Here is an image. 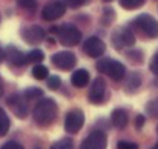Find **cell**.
<instances>
[{"label":"cell","mask_w":158,"mask_h":149,"mask_svg":"<svg viewBox=\"0 0 158 149\" xmlns=\"http://www.w3.org/2000/svg\"><path fill=\"white\" fill-rule=\"evenodd\" d=\"M57 103L52 99H42L34 108V121L39 126H49L57 117Z\"/></svg>","instance_id":"cell-1"},{"label":"cell","mask_w":158,"mask_h":149,"mask_svg":"<svg viewBox=\"0 0 158 149\" xmlns=\"http://www.w3.org/2000/svg\"><path fill=\"white\" fill-rule=\"evenodd\" d=\"M51 32H55L58 42L63 46H75L81 42V32L74 25H61L58 28H52Z\"/></svg>","instance_id":"cell-2"},{"label":"cell","mask_w":158,"mask_h":149,"mask_svg":"<svg viewBox=\"0 0 158 149\" xmlns=\"http://www.w3.org/2000/svg\"><path fill=\"white\" fill-rule=\"evenodd\" d=\"M132 25L138 32H141V36L148 39H155L158 36V22L149 14H140L132 22Z\"/></svg>","instance_id":"cell-3"},{"label":"cell","mask_w":158,"mask_h":149,"mask_svg":"<svg viewBox=\"0 0 158 149\" xmlns=\"http://www.w3.org/2000/svg\"><path fill=\"white\" fill-rule=\"evenodd\" d=\"M97 69L100 72L106 74V75H109L115 82L121 80L124 77V74H126L124 65L120 63V62H117V60H114V58H100L97 62Z\"/></svg>","instance_id":"cell-4"},{"label":"cell","mask_w":158,"mask_h":149,"mask_svg":"<svg viewBox=\"0 0 158 149\" xmlns=\"http://www.w3.org/2000/svg\"><path fill=\"white\" fill-rule=\"evenodd\" d=\"M110 40H112V45H114L117 49H124V48L134 46V43H135V36H134V32H132L129 28H118V29L114 31Z\"/></svg>","instance_id":"cell-5"},{"label":"cell","mask_w":158,"mask_h":149,"mask_svg":"<svg viewBox=\"0 0 158 149\" xmlns=\"http://www.w3.org/2000/svg\"><path fill=\"white\" fill-rule=\"evenodd\" d=\"M85 125V115L80 109H72L66 114L64 118V131L69 134H77Z\"/></svg>","instance_id":"cell-6"},{"label":"cell","mask_w":158,"mask_h":149,"mask_svg":"<svg viewBox=\"0 0 158 149\" xmlns=\"http://www.w3.org/2000/svg\"><path fill=\"white\" fill-rule=\"evenodd\" d=\"M51 62H52V65L55 68H58L61 71H69V69H72L75 66L77 57L71 51H60V52L54 54L51 57Z\"/></svg>","instance_id":"cell-7"},{"label":"cell","mask_w":158,"mask_h":149,"mask_svg":"<svg viewBox=\"0 0 158 149\" xmlns=\"http://www.w3.org/2000/svg\"><path fill=\"white\" fill-rule=\"evenodd\" d=\"M64 12H66V3L61 0H52V2L46 3V6L43 8L42 17L46 22H54V20L60 19Z\"/></svg>","instance_id":"cell-8"},{"label":"cell","mask_w":158,"mask_h":149,"mask_svg":"<svg viewBox=\"0 0 158 149\" xmlns=\"http://www.w3.org/2000/svg\"><path fill=\"white\" fill-rule=\"evenodd\" d=\"M22 37L26 43L29 45H39L45 40L46 37V32L42 26L39 25H31V26H26L22 29Z\"/></svg>","instance_id":"cell-9"},{"label":"cell","mask_w":158,"mask_h":149,"mask_svg":"<svg viewBox=\"0 0 158 149\" xmlns=\"http://www.w3.org/2000/svg\"><path fill=\"white\" fill-rule=\"evenodd\" d=\"M83 51H85V54H88L89 57L97 58V57H100V55L105 54L106 45H105V42H103L102 39H98V37H89V39H86L85 43H83Z\"/></svg>","instance_id":"cell-10"},{"label":"cell","mask_w":158,"mask_h":149,"mask_svg":"<svg viewBox=\"0 0 158 149\" xmlns=\"http://www.w3.org/2000/svg\"><path fill=\"white\" fill-rule=\"evenodd\" d=\"M106 134L102 131H94L91 132L81 143L80 149H106Z\"/></svg>","instance_id":"cell-11"},{"label":"cell","mask_w":158,"mask_h":149,"mask_svg":"<svg viewBox=\"0 0 158 149\" xmlns=\"http://www.w3.org/2000/svg\"><path fill=\"white\" fill-rule=\"evenodd\" d=\"M88 99H89L91 103H94V104H100V103L105 101V99H106V83L102 77H97V79L94 80V83H92V86H91V89H89Z\"/></svg>","instance_id":"cell-12"},{"label":"cell","mask_w":158,"mask_h":149,"mask_svg":"<svg viewBox=\"0 0 158 149\" xmlns=\"http://www.w3.org/2000/svg\"><path fill=\"white\" fill-rule=\"evenodd\" d=\"M8 106L12 109V112L19 117V118H25L28 115V103H26V99L23 96H11L9 99L6 100Z\"/></svg>","instance_id":"cell-13"},{"label":"cell","mask_w":158,"mask_h":149,"mask_svg":"<svg viewBox=\"0 0 158 149\" xmlns=\"http://www.w3.org/2000/svg\"><path fill=\"white\" fill-rule=\"evenodd\" d=\"M5 57L9 60V63H12L14 66H23L26 65V55L19 51L15 46H8V49L5 51Z\"/></svg>","instance_id":"cell-14"},{"label":"cell","mask_w":158,"mask_h":149,"mask_svg":"<svg viewBox=\"0 0 158 149\" xmlns=\"http://www.w3.org/2000/svg\"><path fill=\"white\" fill-rule=\"evenodd\" d=\"M110 121H112V125L117 128V129H123V128H126V125H127V121H129V115H127V112L124 111V109H115L114 112H112V115H110Z\"/></svg>","instance_id":"cell-15"},{"label":"cell","mask_w":158,"mask_h":149,"mask_svg":"<svg viewBox=\"0 0 158 149\" xmlns=\"http://www.w3.org/2000/svg\"><path fill=\"white\" fill-rule=\"evenodd\" d=\"M89 72L86 71V69H77L74 74H72V77H71V82H72V85L75 86V88H85L88 83H89Z\"/></svg>","instance_id":"cell-16"},{"label":"cell","mask_w":158,"mask_h":149,"mask_svg":"<svg viewBox=\"0 0 158 149\" xmlns=\"http://www.w3.org/2000/svg\"><path fill=\"white\" fill-rule=\"evenodd\" d=\"M143 83V79H141V74L138 72H132L127 80H126V91L127 92H135Z\"/></svg>","instance_id":"cell-17"},{"label":"cell","mask_w":158,"mask_h":149,"mask_svg":"<svg viewBox=\"0 0 158 149\" xmlns=\"http://www.w3.org/2000/svg\"><path fill=\"white\" fill-rule=\"evenodd\" d=\"M43 58H45V54L40 49H32L26 54V63H40L43 62Z\"/></svg>","instance_id":"cell-18"},{"label":"cell","mask_w":158,"mask_h":149,"mask_svg":"<svg viewBox=\"0 0 158 149\" xmlns=\"http://www.w3.org/2000/svg\"><path fill=\"white\" fill-rule=\"evenodd\" d=\"M48 74H49V71L43 65H35L34 69H32V77L37 79V80H45L48 77Z\"/></svg>","instance_id":"cell-19"},{"label":"cell","mask_w":158,"mask_h":149,"mask_svg":"<svg viewBox=\"0 0 158 149\" xmlns=\"http://www.w3.org/2000/svg\"><path fill=\"white\" fill-rule=\"evenodd\" d=\"M9 118L6 115V112L0 108V135H6L9 131Z\"/></svg>","instance_id":"cell-20"},{"label":"cell","mask_w":158,"mask_h":149,"mask_svg":"<svg viewBox=\"0 0 158 149\" xmlns=\"http://www.w3.org/2000/svg\"><path fill=\"white\" fill-rule=\"evenodd\" d=\"M144 2L146 0H120V6L131 11V9H137V8L143 6Z\"/></svg>","instance_id":"cell-21"},{"label":"cell","mask_w":158,"mask_h":149,"mask_svg":"<svg viewBox=\"0 0 158 149\" xmlns=\"http://www.w3.org/2000/svg\"><path fill=\"white\" fill-rule=\"evenodd\" d=\"M43 96V91L40 88H28L25 92H23V97L26 100H35V99H40Z\"/></svg>","instance_id":"cell-22"},{"label":"cell","mask_w":158,"mask_h":149,"mask_svg":"<svg viewBox=\"0 0 158 149\" xmlns=\"http://www.w3.org/2000/svg\"><path fill=\"white\" fill-rule=\"evenodd\" d=\"M72 148H74V143H72V140L68 138V137H64V138L55 142L52 146H51V149H72Z\"/></svg>","instance_id":"cell-23"},{"label":"cell","mask_w":158,"mask_h":149,"mask_svg":"<svg viewBox=\"0 0 158 149\" xmlns=\"http://www.w3.org/2000/svg\"><path fill=\"white\" fill-rule=\"evenodd\" d=\"M146 112H148L151 117H158V99L151 100V101L146 104Z\"/></svg>","instance_id":"cell-24"},{"label":"cell","mask_w":158,"mask_h":149,"mask_svg":"<svg viewBox=\"0 0 158 149\" xmlns=\"http://www.w3.org/2000/svg\"><path fill=\"white\" fill-rule=\"evenodd\" d=\"M48 88L49 89H52V91H55V89H58L60 88V85H61V80H60V77L58 75H51V77H48Z\"/></svg>","instance_id":"cell-25"},{"label":"cell","mask_w":158,"mask_h":149,"mask_svg":"<svg viewBox=\"0 0 158 149\" xmlns=\"http://www.w3.org/2000/svg\"><path fill=\"white\" fill-rule=\"evenodd\" d=\"M117 149H138V145L134 143V142H126V140H121L117 143Z\"/></svg>","instance_id":"cell-26"},{"label":"cell","mask_w":158,"mask_h":149,"mask_svg":"<svg viewBox=\"0 0 158 149\" xmlns=\"http://www.w3.org/2000/svg\"><path fill=\"white\" fill-rule=\"evenodd\" d=\"M126 55L129 57L131 62H134V63H141V58H143L141 51H132V52H127Z\"/></svg>","instance_id":"cell-27"},{"label":"cell","mask_w":158,"mask_h":149,"mask_svg":"<svg viewBox=\"0 0 158 149\" xmlns=\"http://www.w3.org/2000/svg\"><path fill=\"white\" fill-rule=\"evenodd\" d=\"M19 5L25 9H34L37 6V0H19Z\"/></svg>","instance_id":"cell-28"},{"label":"cell","mask_w":158,"mask_h":149,"mask_svg":"<svg viewBox=\"0 0 158 149\" xmlns=\"http://www.w3.org/2000/svg\"><path fill=\"white\" fill-rule=\"evenodd\" d=\"M149 68H151V71H152L155 75H158V52L152 57V60H151V66H149Z\"/></svg>","instance_id":"cell-29"},{"label":"cell","mask_w":158,"mask_h":149,"mask_svg":"<svg viewBox=\"0 0 158 149\" xmlns=\"http://www.w3.org/2000/svg\"><path fill=\"white\" fill-rule=\"evenodd\" d=\"M0 149H25V148H23L20 143H17V142H8V143H5Z\"/></svg>","instance_id":"cell-30"},{"label":"cell","mask_w":158,"mask_h":149,"mask_svg":"<svg viewBox=\"0 0 158 149\" xmlns=\"http://www.w3.org/2000/svg\"><path fill=\"white\" fill-rule=\"evenodd\" d=\"M66 3H68L71 8H80L81 5L86 3V0H66Z\"/></svg>","instance_id":"cell-31"},{"label":"cell","mask_w":158,"mask_h":149,"mask_svg":"<svg viewBox=\"0 0 158 149\" xmlns=\"http://www.w3.org/2000/svg\"><path fill=\"white\" fill-rule=\"evenodd\" d=\"M143 125H144V115H137V118H135V126H137V129H141Z\"/></svg>","instance_id":"cell-32"},{"label":"cell","mask_w":158,"mask_h":149,"mask_svg":"<svg viewBox=\"0 0 158 149\" xmlns=\"http://www.w3.org/2000/svg\"><path fill=\"white\" fill-rule=\"evenodd\" d=\"M5 58H6V57H5V51L0 48V63H2V62H3Z\"/></svg>","instance_id":"cell-33"},{"label":"cell","mask_w":158,"mask_h":149,"mask_svg":"<svg viewBox=\"0 0 158 149\" xmlns=\"http://www.w3.org/2000/svg\"><path fill=\"white\" fill-rule=\"evenodd\" d=\"M3 96V82H2V79H0V97Z\"/></svg>","instance_id":"cell-34"},{"label":"cell","mask_w":158,"mask_h":149,"mask_svg":"<svg viewBox=\"0 0 158 149\" xmlns=\"http://www.w3.org/2000/svg\"><path fill=\"white\" fill-rule=\"evenodd\" d=\"M152 149H158V143H157V145H155V146H154V148H152Z\"/></svg>","instance_id":"cell-35"},{"label":"cell","mask_w":158,"mask_h":149,"mask_svg":"<svg viewBox=\"0 0 158 149\" xmlns=\"http://www.w3.org/2000/svg\"><path fill=\"white\" fill-rule=\"evenodd\" d=\"M103 2H112V0H103Z\"/></svg>","instance_id":"cell-36"},{"label":"cell","mask_w":158,"mask_h":149,"mask_svg":"<svg viewBox=\"0 0 158 149\" xmlns=\"http://www.w3.org/2000/svg\"><path fill=\"white\" fill-rule=\"evenodd\" d=\"M157 132H158V126H157Z\"/></svg>","instance_id":"cell-37"}]
</instances>
